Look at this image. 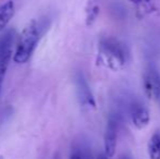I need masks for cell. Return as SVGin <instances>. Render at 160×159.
<instances>
[{
    "label": "cell",
    "instance_id": "1",
    "mask_svg": "<svg viewBox=\"0 0 160 159\" xmlns=\"http://www.w3.org/2000/svg\"><path fill=\"white\" fill-rule=\"evenodd\" d=\"M128 52L125 47L118 39L108 37L99 42L98 61L103 67L112 71H120L127 63Z\"/></svg>",
    "mask_w": 160,
    "mask_h": 159
},
{
    "label": "cell",
    "instance_id": "2",
    "mask_svg": "<svg viewBox=\"0 0 160 159\" xmlns=\"http://www.w3.org/2000/svg\"><path fill=\"white\" fill-rule=\"evenodd\" d=\"M40 38V27L36 20H32L22 30L18 40L13 60L19 64L26 63L32 57Z\"/></svg>",
    "mask_w": 160,
    "mask_h": 159
},
{
    "label": "cell",
    "instance_id": "3",
    "mask_svg": "<svg viewBox=\"0 0 160 159\" xmlns=\"http://www.w3.org/2000/svg\"><path fill=\"white\" fill-rule=\"evenodd\" d=\"M74 85L76 89V96L80 105L85 109H95L96 102L93 93L91 91L88 83L86 81V77H84L82 72H76L74 75Z\"/></svg>",
    "mask_w": 160,
    "mask_h": 159
},
{
    "label": "cell",
    "instance_id": "4",
    "mask_svg": "<svg viewBox=\"0 0 160 159\" xmlns=\"http://www.w3.org/2000/svg\"><path fill=\"white\" fill-rule=\"evenodd\" d=\"M143 86L149 99H160V73L155 67L150 66L146 69L143 77Z\"/></svg>",
    "mask_w": 160,
    "mask_h": 159
},
{
    "label": "cell",
    "instance_id": "5",
    "mask_svg": "<svg viewBox=\"0 0 160 159\" xmlns=\"http://www.w3.org/2000/svg\"><path fill=\"white\" fill-rule=\"evenodd\" d=\"M128 113L133 125L138 130L145 129L150 121V115L147 107L138 100L131 102L128 106Z\"/></svg>",
    "mask_w": 160,
    "mask_h": 159
},
{
    "label": "cell",
    "instance_id": "6",
    "mask_svg": "<svg viewBox=\"0 0 160 159\" xmlns=\"http://www.w3.org/2000/svg\"><path fill=\"white\" fill-rule=\"evenodd\" d=\"M117 135H118V123L116 119L110 118L103 136V148H105V154L108 157H112L116 153Z\"/></svg>",
    "mask_w": 160,
    "mask_h": 159
},
{
    "label": "cell",
    "instance_id": "7",
    "mask_svg": "<svg viewBox=\"0 0 160 159\" xmlns=\"http://www.w3.org/2000/svg\"><path fill=\"white\" fill-rule=\"evenodd\" d=\"M135 4L138 17H145L149 14L160 15V0H128Z\"/></svg>",
    "mask_w": 160,
    "mask_h": 159
},
{
    "label": "cell",
    "instance_id": "8",
    "mask_svg": "<svg viewBox=\"0 0 160 159\" xmlns=\"http://www.w3.org/2000/svg\"><path fill=\"white\" fill-rule=\"evenodd\" d=\"M14 13L15 7L12 0H9V1L0 4V32H2L7 27Z\"/></svg>",
    "mask_w": 160,
    "mask_h": 159
},
{
    "label": "cell",
    "instance_id": "9",
    "mask_svg": "<svg viewBox=\"0 0 160 159\" xmlns=\"http://www.w3.org/2000/svg\"><path fill=\"white\" fill-rule=\"evenodd\" d=\"M15 32L13 30H8L0 35V58L12 51V44L14 42Z\"/></svg>",
    "mask_w": 160,
    "mask_h": 159
},
{
    "label": "cell",
    "instance_id": "10",
    "mask_svg": "<svg viewBox=\"0 0 160 159\" xmlns=\"http://www.w3.org/2000/svg\"><path fill=\"white\" fill-rule=\"evenodd\" d=\"M148 156L150 159H160V132H155L148 142Z\"/></svg>",
    "mask_w": 160,
    "mask_h": 159
},
{
    "label": "cell",
    "instance_id": "11",
    "mask_svg": "<svg viewBox=\"0 0 160 159\" xmlns=\"http://www.w3.org/2000/svg\"><path fill=\"white\" fill-rule=\"evenodd\" d=\"M11 57H12V51L0 58V93H1L2 84H3V80L6 77L7 70H8L9 63H10Z\"/></svg>",
    "mask_w": 160,
    "mask_h": 159
},
{
    "label": "cell",
    "instance_id": "12",
    "mask_svg": "<svg viewBox=\"0 0 160 159\" xmlns=\"http://www.w3.org/2000/svg\"><path fill=\"white\" fill-rule=\"evenodd\" d=\"M99 13V8L96 4H92V6H88L86 10V24L88 26H91L94 22L96 21L97 17H98Z\"/></svg>",
    "mask_w": 160,
    "mask_h": 159
},
{
    "label": "cell",
    "instance_id": "13",
    "mask_svg": "<svg viewBox=\"0 0 160 159\" xmlns=\"http://www.w3.org/2000/svg\"><path fill=\"white\" fill-rule=\"evenodd\" d=\"M70 159H91V156L87 153H84V152L74 151L73 153H72Z\"/></svg>",
    "mask_w": 160,
    "mask_h": 159
},
{
    "label": "cell",
    "instance_id": "14",
    "mask_svg": "<svg viewBox=\"0 0 160 159\" xmlns=\"http://www.w3.org/2000/svg\"><path fill=\"white\" fill-rule=\"evenodd\" d=\"M108 158H109V157H108L106 154H99V155L96 157V159H108Z\"/></svg>",
    "mask_w": 160,
    "mask_h": 159
},
{
    "label": "cell",
    "instance_id": "15",
    "mask_svg": "<svg viewBox=\"0 0 160 159\" xmlns=\"http://www.w3.org/2000/svg\"><path fill=\"white\" fill-rule=\"evenodd\" d=\"M121 159H130V158H128V157H122Z\"/></svg>",
    "mask_w": 160,
    "mask_h": 159
},
{
    "label": "cell",
    "instance_id": "16",
    "mask_svg": "<svg viewBox=\"0 0 160 159\" xmlns=\"http://www.w3.org/2000/svg\"><path fill=\"white\" fill-rule=\"evenodd\" d=\"M0 159H3V158H2V157H0Z\"/></svg>",
    "mask_w": 160,
    "mask_h": 159
}]
</instances>
